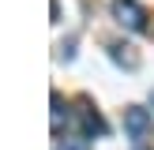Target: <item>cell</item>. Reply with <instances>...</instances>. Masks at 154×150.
<instances>
[{"instance_id": "cell-1", "label": "cell", "mask_w": 154, "mask_h": 150, "mask_svg": "<svg viewBox=\"0 0 154 150\" xmlns=\"http://www.w3.org/2000/svg\"><path fill=\"white\" fill-rule=\"evenodd\" d=\"M150 128H154V120H150L147 109H139V105H128V109H124V131H128L132 142L150 139Z\"/></svg>"}, {"instance_id": "cell-2", "label": "cell", "mask_w": 154, "mask_h": 150, "mask_svg": "<svg viewBox=\"0 0 154 150\" xmlns=\"http://www.w3.org/2000/svg\"><path fill=\"white\" fill-rule=\"evenodd\" d=\"M113 15H117V22L128 26V30H147V11H143L135 0H113Z\"/></svg>"}, {"instance_id": "cell-3", "label": "cell", "mask_w": 154, "mask_h": 150, "mask_svg": "<svg viewBox=\"0 0 154 150\" xmlns=\"http://www.w3.org/2000/svg\"><path fill=\"white\" fill-rule=\"evenodd\" d=\"M79 120H83V135H87V139H90V135H105V120L98 116L87 101L79 105Z\"/></svg>"}, {"instance_id": "cell-4", "label": "cell", "mask_w": 154, "mask_h": 150, "mask_svg": "<svg viewBox=\"0 0 154 150\" xmlns=\"http://www.w3.org/2000/svg\"><path fill=\"white\" fill-rule=\"evenodd\" d=\"M57 150H90V142H87V135H75V139H60Z\"/></svg>"}, {"instance_id": "cell-5", "label": "cell", "mask_w": 154, "mask_h": 150, "mask_svg": "<svg viewBox=\"0 0 154 150\" xmlns=\"http://www.w3.org/2000/svg\"><path fill=\"white\" fill-rule=\"evenodd\" d=\"M60 120H64V101L60 94H53V131H60Z\"/></svg>"}, {"instance_id": "cell-6", "label": "cell", "mask_w": 154, "mask_h": 150, "mask_svg": "<svg viewBox=\"0 0 154 150\" xmlns=\"http://www.w3.org/2000/svg\"><path fill=\"white\" fill-rule=\"evenodd\" d=\"M150 105H154V90H150Z\"/></svg>"}]
</instances>
